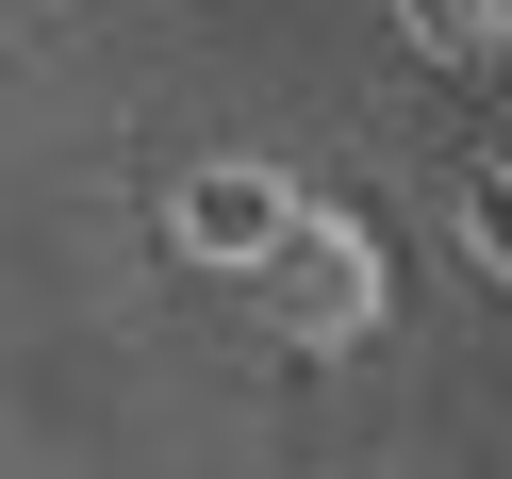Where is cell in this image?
<instances>
[{"mask_svg":"<svg viewBox=\"0 0 512 479\" xmlns=\"http://www.w3.org/2000/svg\"><path fill=\"white\" fill-rule=\"evenodd\" d=\"M413 34H430V50H479V34H496V0H413Z\"/></svg>","mask_w":512,"mask_h":479,"instance_id":"obj_3","label":"cell"},{"mask_svg":"<svg viewBox=\"0 0 512 479\" xmlns=\"http://www.w3.org/2000/svg\"><path fill=\"white\" fill-rule=\"evenodd\" d=\"M281 215H298L281 166H199V182H182V248H199V265H265Z\"/></svg>","mask_w":512,"mask_h":479,"instance_id":"obj_2","label":"cell"},{"mask_svg":"<svg viewBox=\"0 0 512 479\" xmlns=\"http://www.w3.org/2000/svg\"><path fill=\"white\" fill-rule=\"evenodd\" d=\"M248 298H265L298 347H364V331H380V248L347 232V215H314V199H298V215H281V248L248 265Z\"/></svg>","mask_w":512,"mask_h":479,"instance_id":"obj_1","label":"cell"}]
</instances>
